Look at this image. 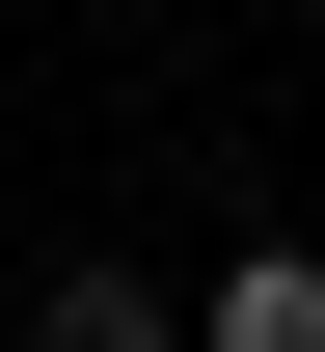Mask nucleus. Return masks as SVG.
Returning a JSON list of instances; mask_svg holds the SVG:
<instances>
[{
	"instance_id": "f257e3e1",
	"label": "nucleus",
	"mask_w": 325,
	"mask_h": 352,
	"mask_svg": "<svg viewBox=\"0 0 325 352\" xmlns=\"http://www.w3.org/2000/svg\"><path fill=\"white\" fill-rule=\"evenodd\" d=\"M27 352H190V298H163V271H82V244H54V298H27Z\"/></svg>"
},
{
	"instance_id": "f03ea898",
	"label": "nucleus",
	"mask_w": 325,
	"mask_h": 352,
	"mask_svg": "<svg viewBox=\"0 0 325 352\" xmlns=\"http://www.w3.org/2000/svg\"><path fill=\"white\" fill-rule=\"evenodd\" d=\"M190 352H325V244H244L217 298H190Z\"/></svg>"
}]
</instances>
